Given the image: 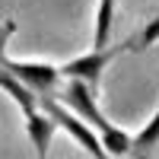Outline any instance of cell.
I'll use <instances>...</instances> for the list:
<instances>
[{
    "label": "cell",
    "instance_id": "cell-1",
    "mask_svg": "<svg viewBox=\"0 0 159 159\" xmlns=\"http://www.w3.org/2000/svg\"><path fill=\"white\" fill-rule=\"evenodd\" d=\"M54 99L64 105V108H70L76 118H83V121L96 130L99 140H102V147H105V153H108L111 159L134 153V137H127V130L115 127L108 118L102 115L99 102H96V92H92L86 83H80V80H67V86H64L61 92H54Z\"/></svg>",
    "mask_w": 159,
    "mask_h": 159
},
{
    "label": "cell",
    "instance_id": "cell-2",
    "mask_svg": "<svg viewBox=\"0 0 159 159\" xmlns=\"http://www.w3.org/2000/svg\"><path fill=\"white\" fill-rule=\"evenodd\" d=\"M38 108H42L51 121H54L61 130H67V134L80 143V147H83L92 159H111L108 153H105V147H102V140H99V134L96 130H92L83 118H76L70 108H64V105L54 99V96H38Z\"/></svg>",
    "mask_w": 159,
    "mask_h": 159
},
{
    "label": "cell",
    "instance_id": "cell-3",
    "mask_svg": "<svg viewBox=\"0 0 159 159\" xmlns=\"http://www.w3.org/2000/svg\"><path fill=\"white\" fill-rule=\"evenodd\" d=\"M121 51H127V45H115V48H92L86 51V54L80 57H70L67 64H61V76L67 80H80V83H86L92 92H99V83H102V70L108 67V64L121 54Z\"/></svg>",
    "mask_w": 159,
    "mask_h": 159
},
{
    "label": "cell",
    "instance_id": "cell-4",
    "mask_svg": "<svg viewBox=\"0 0 159 159\" xmlns=\"http://www.w3.org/2000/svg\"><path fill=\"white\" fill-rule=\"evenodd\" d=\"M3 70H10L22 86H29L35 96H54L57 83H61V67L45 64V61H13V57H7Z\"/></svg>",
    "mask_w": 159,
    "mask_h": 159
},
{
    "label": "cell",
    "instance_id": "cell-5",
    "mask_svg": "<svg viewBox=\"0 0 159 159\" xmlns=\"http://www.w3.org/2000/svg\"><path fill=\"white\" fill-rule=\"evenodd\" d=\"M57 124L51 121V118L38 108L35 115H29L25 118V137H29V143L35 147V156L38 159H48V150H51V140H54V134H57Z\"/></svg>",
    "mask_w": 159,
    "mask_h": 159
},
{
    "label": "cell",
    "instance_id": "cell-6",
    "mask_svg": "<svg viewBox=\"0 0 159 159\" xmlns=\"http://www.w3.org/2000/svg\"><path fill=\"white\" fill-rule=\"evenodd\" d=\"M115 3L118 0H99L96 7V29H92V48H108L111 38V22H115Z\"/></svg>",
    "mask_w": 159,
    "mask_h": 159
},
{
    "label": "cell",
    "instance_id": "cell-7",
    "mask_svg": "<svg viewBox=\"0 0 159 159\" xmlns=\"http://www.w3.org/2000/svg\"><path fill=\"white\" fill-rule=\"evenodd\" d=\"M156 143H159V108L150 115V121L134 134V153H137V159H147V153L156 147Z\"/></svg>",
    "mask_w": 159,
    "mask_h": 159
},
{
    "label": "cell",
    "instance_id": "cell-8",
    "mask_svg": "<svg viewBox=\"0 0 159 159\" xmlns=\"http://www.w3.org/2000/svg\"><path fill=\"white\" fill-rule=\"evenodd\" d=\"M156 42H159V16L147 19V22L140 25V32L130 38V42H124V45H127V51H137V54H140V51H147V48L156 45Z\"/></svg>",
    "mask_w": 159,
    "mask_h": 159
},
{
    "label": "cell",
    "instance_id": "cell-9",
    "mask_svg": "<svg viewBox=\"0 0 159 159\" xmlns=\"http://www.w3.org/2000/svg\"><path fill=\"white\" fill-rule=\"evenodd\" d=\"M13 32H16V19H3L0 22V67L7 64V45H10Z\"/></svg>",
    "mask_w": 159,
    "mask_h": 159
}]
</instances>
